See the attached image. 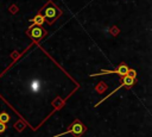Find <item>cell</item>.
Masks as SVG:
<instances>
[{
	"instance_id": "cell-1",
	"label": "cell",
	"mask_w": 152,
	"mask_h": 137,
	"mask_svg": "<svg viewBox=\"0 0 152 137\" xmlns=\"http://www.w3.org/2000/svg\"><path fill=\"white\" fill-rule=\"evenodd\" d=\"M84 131H86L84 125H83L80 120H75V122L70 125V127H69L66 131H64V132H62V133H58V135H56L55 137H61V136H64V135H66V133H72L75 137H80L82 133H84Z\"/></svg>"
},
{
	"instance_id": "cell-2",
	"label": "cell",
	"mask_w": 152,
	"mask_h": 137,
	"mask_svg": "<svg viewBox=\"0 0 152 137\" xmlns=\"http://www.w3.org/2000/svg\"><path fill=\"white\" fill-rule=\"evenodd\" d=\"M43 12H44V13H43V17L46 18V19L49 20V23H53L55 19L61 14L59 10H58L52 2H49V4L44 7Z\"/></svg>"
},
{
	"instance_id": "cell-3",
	"label": "cell",
	"mask_w": 152,
	"mask_h": 137,
	"mask_svg": "<svg viewBox=\"0 0 152 137\" xmlns=\"http://www.w3.org/2000/svg\"><path fill=\"white\" fill-rule=\"evenodd\" d=\"M128 70H129V68H128L125 63H122V64H120V66H119L116 69H114V70H102V71L96 73V74H93V75H90V76H100V75H103V74H114V73L119 74L120 76H125V75L128 74Z\"/></svg>"
},
{
	"instance_id": "cell-4",
	"label": "cell",
	"mask_w": 152,
	"mask_h": 137,
	"mask_svg": "<svg viewBox=\"0 0 152 137\" xmlns=\"http://www.w3.org/2000/svg\"><path fill=\"white\" fill-rule=\"evenodd\" d=\"M122 77H124V79H122V83H121V85H120L118 88H115V91H118V89H120V88H122V87H131V86H133V85H134V77H132V76H129V75H125V76H122ZM115 91H113L112 93H109V94H108L106 98H103L101 101L96 102L95 107H96V106H99V105H100V104H101V102H102L104 99L110 98V95H112L113 93H115Z\"/></svg>"
},
{
	"instance_id": "cell-5",
	"label": "cell",
	"mask_w": 152,
	"mask_h": 137,
	"mask_svg": "<svg viewBox=\"0 0 152 137\" xmlns=\"http://www.w3.org/2000/svg\"><path fill=\"white\" fill-rule=\"evenodd\" d=\"M44 33H45V31L40 26H31V31L28 32V35L31 36V38L34 39V41L40 39L44 36Z\"/></svg>"
},
{
	"instance_id": "cell-6",
	"label": "cell",
	"mask_w": 152,
	"mask_h": 137,
	"mask_svg": "<svg viewBox=\"0 0 152 137\" xmlns=\"http://www.w3.org/2000/svg\"><path fill=\"white\" fill-rule=\"evenodd\" d=\"M31 21L33 23V26H34V25H36V26H40V25H43V24H44L45 18H44L42 14H37V15H36Z\"/></svg>"
},
{
	"instance_id": "cell-7",
	"label": "cell",
	"mask_w": 152,
	"mask_h": 137,
	"mask_svg": "<svg viewBox=\"0 0 152 137\" xmlns=\"http://www.w3.org/2000/svg\"><path fill=\"white\" fill-rule=\"evenodd\" d=\"M40 87H42V85H40V82H39L38 80H34V81H32V82L30 83V88H31L32 92H38V91H40Z\"/></svg>"
},
{
	"instance_id": "cell-8",
	"label": "cell",
	"mask_w": 152,
	"mask_h": 137,
	"mask_svg": "<svg viewBox=\"0 0 152 137\" xmlns=\"http://www.w3.org/2000/svg\"><path fill=\"white\" fill-rule=\"evenodd\" d=\"M8 120H10V116H8V113H6V112H1V113H0V123L6 124Z\"/></svg>"
},
{
	"instance_id": "cell-9",
	"label": "cell",
	"mask_w": 152,
	"mask_h": 137,
	"mask_svg": "<svg viewBox=\"0 0 152 137\" xmlns=\"http://www.w3.org/2000/svg\"><path fill=\"white\" fill-rule=\"evenodd\" d=\"M5 130H6V124L0 123V133H1V132H4Z\"/></svg>"
}]
</instances>
